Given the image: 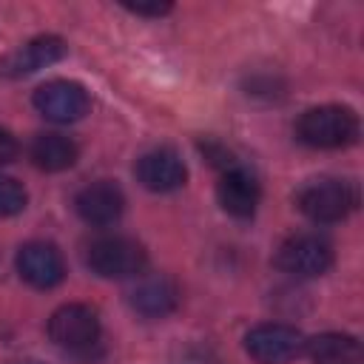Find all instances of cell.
<instances>
[{
    "label": "cell",
    "instance_id": "cell-18",
    "mask_svg": "<svg viewBox=\"0 0 364 364\" xmlns=\"http://www.w3.org/2000/svg\"><path fill=\"white\" fill-rule=\"evenodd\" d=\"M125 9L134 11V14H148V17H159V14L171 11L168 3H134V6H125Z\"/></svg>",
    "mask_w": 364,
    "mask_h": 364
},
{
    "label": "cell",
    "instance_id": "cell-4",
    "mask_svg": "<svg viewBox=\"0 0 364 364\" xmlns=\"http://www.w3.org/2000/svg\"><path fill=\"white\" fill-rule=\"evenodd\" d=\"M333 264V245L318 233H296L276 250V267L296 279H316Z\"/></svg>",
    "mask_w": 364,
    "mask_h": 364
},
{
    "label": "cell",
    "instance_id": "cell-1",
    "mask_svg": "<svg viewBox=\"0 0 364 364\" xmlns=\"http://www.w3.org/2000/svg\"><path fill=\"white\" fill-rule=\"evenodd\" d=\"M296 136L310 148H347L358 139V117L344 105H316L299 117Z\"/></svg>",
    "mask_w": 364,
    "mask_h": 364
},
{
    "label": "cell",
    "instance_id": "cell-8",
    "mask_svg": "<svg viewBox=\"0 0 364 364\" xmlns=\"http://www.w3.org/2000/svg\"><path fill=\"white\" fill-rule=\"evenodd\" d=\"M17 273L26 284L37 287V290H48L57 287L65 276V262L63 253L51 245V242H26L17 250Z\"/></svg>",
    "mask_w": 364,
    "mask_h": 364
},
{
    "label": "cell",
    "instance_id": "cell-15",
    "mask_svg": "<svg viewBox=\"0 0 364 364\" xmlns=\"http://www.w3.org/2000/svg\"><path fill=\"white\" fill-rule=\"evenodd\" d=\"M77 145L74 139L63 136V134H37L28 145V156L31 162L40 168V171H48V173H57V171H65L77 162Z\"/></svg>",
    "mask_w": 364,
    "mask_h": 364
},
{
    "label": "cell",
    "instance_id": "cell-6",
    "mask_svg": "<svg viewBox=\"0 0 364 364\" xmlns=\"http://www.w3.org/2000/svg\"><path fill=\"white\" fill-rule=\"evenodd\" d=\"M245 350L259 364H287L304 350V336L290 324L264 321L245 336Z\"/></svg>",
    "mask_w": 364,
    "mask_h": 364
},
{
    "label": "cell",
    "instance_id": "cell-12",
    "mask_svg": "<svg viewBox=\"0 0 364 364\" xmlns=\"http://www.w3.org/2000/svg\"><path fill=\"white\" fill-rule=\"evenodd\" d=\"M131 307L145 318H165L179 307V287L171 276H142L131 287Z\"/></svg>",
    "mask_w": 364,
    "mask_h": 364
},
{
    "label": "cell",
    "instance_id": "cell-14",
    "mask_svg": "<svg viewBox=\"0 0 364 364\" xmlns=\"http://www.w3.org/2000/svg\"><path fill=\"white\" fill-rule=\"evenodd\" d=\"M313 364H361V344L350 333H321L304 341Z\"/></svg>",
    "mask_w": 364,
    "mask_h": 364
},
{
    "label": "cell",
    "instance_id": "cell-11",
    "mask_svg": "<svg viewBox=\"0 0 364 364\" xmlns=\"http://www.w3.org/2000/svg\"><path fill=\"white\" fill-rule=\"evenodd\" d=\"M63 57H65V43L54 34H40L0 60V77H9V80L28 77V74L63 60Z\"/></svg>",
    "mask_w": 364,
    "mask_h": 364
},
{
    "label": "cell",
    "instance_id": "cell-10",
    "mask_svg": "<svg viewBox=\"0 0 364 364\" xmlns=\"http://www.w3.org/2000/svg\"><path fill=\"white\" fill-rule=\"evenodd\" d=\"M74 210L77 216L85 222V225H94V228H108L114 225L122 210H125V196L119 191V185L108 182V179H100V182H91L85 185L77 196H74Z\"/></svg>",
    "mask_w": 364,
    "mask_h": 364
},
{
    "label": "cell",
    "instance_id": "cell-9",
    "mask_svg": "<svg viewBox=\"0 0 364 364\" xmlns=\"http://www.w3.org/2000/svg\"><path fill=\"white\" fill-rule=\"evenodd\" d=\"M136 182L154 193H168L185 185L188 168L173 148H151L136 159Z\"/></svg>",
    "mask_w": 364,
    "mask_h": 364
},
{
    "label": "cell",
    "instance_id": "cell-7",
    "mask_svg": "<svg viewBox=\"0 0 364 364\" xmlns=\"http://www.w3.org/2000/svg\"><path fill=\"white\" fill-rule=\"evenodd\" d=\"M34 108L46 119L60 122V125H68V122H77V119H82L88 114L91 100H88V91L80 82H71V80H48V82H43L34 91Z\"/></svg>",
    "mask_w": 364,
    "mask_h": 364
},
{
    "label": "cell",
    "instance_id": "cell-13",
    "mask_svg": "<svg viewBox=\"0 0 364 364\" xmlns=\"http://www.w3.org/2000/svg\"><path fill=\"white\" fill-rule=\"evenodd\" d=\"M259 196H262V191H259V182L250 171L225 168L219 185H216V199H219L225 213H230L236 219H250L256 213Z\"/></svg>",
    "mask_w": 364,
    "mask_h": 364
},
{
    "label": "cell",
    "instance_id": "cell-3",
    "mask_svg": "<svg viewBox=\"0 0 364 364\" xmlns=\"http://www.w3.org/2000/svg\"><path fill=\"white\" fill-rule=\"evenodd\" d=\"M145 247L131 236H100L85 247V264L102 279H131L145 270Z\"/></svg>",
    "mask_w": 364,
    "mask_h": 364
},
{
    "label": "cell",
    "instance_id": "cell-16",
    "mask_svg": "<svg viewBox=\"0 0 364 364\" xmlns=\"http://www.w3.org/2000/svg\"><path fill=\"white\" fill-rule=\"evenodd\" d=\"M26 202H28L26 188L11 176H0V216L20 213L26 208Z\"/></svg>",
    "mask_w": 364,
    "mask_h": 364
},
{
    "label": "cell",
    "instance_id": "cell-17",
    "mask_svg": "<svg viewBox=\"0 0 364 364\" xmlns=\"http://www.w3.org/2000/svg\"><path fill=\"white\" fill-rule=\"evenodd\" d=\"M17 151H20L17 139H14L6 128H0V165H9V162L17 156Z\"/></svg>",
    "mask_w": 364,
    "mask_h": 364
},
{
    "label": "cell",
    "instance_id": "cell-5",
    "mask_svg": "<svg viewBox=\"0 0 364 364\" xmlns=\"http://www.w3.org/2000/svg\"><path fill=\"white\" fill-rule=\"evenodd\" d=\"M48 336L68 353H88L100 341V318L88 304H63L48 318Z\"/></svg>",
    "mask_w": 364,
    "mask_h": 364
},
{
    "label": "cell",
    "instance_id": "cell-2",
    "mask_svg": "<svg viewBox=\"0 0 364 364\" xmlns=\"http://www.w3.org/2000/svg\"><path fill=\"white\" fill-rule=\"evenodd\" d=\"M296 205L299 210L318 225H330V222H341L347 219L355 205H358V191L353 182L347 179H336V176H321L307 182L299 193H296Z\"/></svg>",
    "mask_w": 364,
    "mask_h": 364
}]
</instances>
